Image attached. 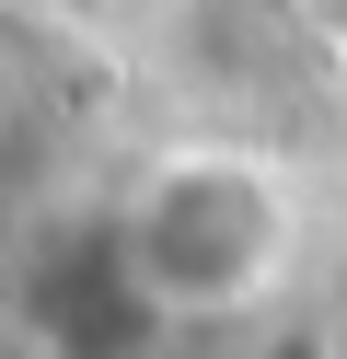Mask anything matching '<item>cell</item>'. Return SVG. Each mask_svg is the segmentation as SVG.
Returning <instances> with one entry per match:
<instances>
[{"mask_svg":"<svg viewBox=\"0 0 347 359\" xmlns=\"http://www.w3.org/2000/svg\"><path fill=\"white\" fill-rule=\"evenodd\" d=\"M104 266L128 290V313L151 336H231L254 313H278V290L301 278V174L266 140H231V128H185L151 140L104 197Z\"/></svg>","mask_w":347,"mask_h":359,"instance_id":"6da1fadb","label":"cell"},{"mask_svg":"<svg viewBox=\"0 0 347 359\" xmlns=\"http://www.w3.org/2000/svg\"><path fill=\"white\" fill-rule=\"evenodd\" d=\"M313 24H324V47L347 58V0H313Z\"/></svg>","mask_w":347,"mask_h":359,"instance_id":"7a4b0ae2","label":"cell"},{"mask_svg":"<svg viewBox=\"0 0 347 359\" xmlns=\"http://www.w3.org/2000/svg\"><path fill=\"white\" fill-rule=\"evenodd\" d=\"M0 359H23V348H12V336H0Z\"/></svg>","mask_w":347,"mask_h":359,"instance_id":"3957f363","label":"cell"},{"mask_svg":"<svg viewBox=\"0 0 347 359\" xmlns=\"http://www.w3.org/2000/svg\"><path fill=\"white\" fill-rule=\"evenodd\" d=\"M336 359H347V348H336Z\"/></svg>","mask_w":347,"mask_h":359,"instance_id":"277c9868","label":"cell"}]
</instances>
